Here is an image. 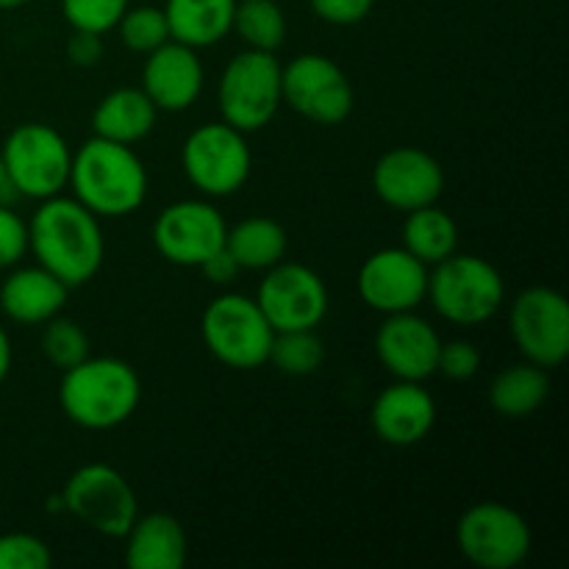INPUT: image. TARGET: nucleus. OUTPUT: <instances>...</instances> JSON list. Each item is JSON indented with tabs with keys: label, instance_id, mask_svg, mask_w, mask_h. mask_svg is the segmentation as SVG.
Here are the masks:
<instances>
[{
	"label": "nucleus",
	"instance_id": "b1692460",
	"mask_svg": "<svg viewBox=\"0 0 569 569\" xmlns=\"http://www.w3.org/2000/svg\"><path fill=\"white\" fill-rule=\"evenodd\" d=\"M550 398V370L522 359L500 370L489 383V406L506 420H526L537 415Z\"/></svg>",
	"mask_w": 569,
	"mask_h": 569
},
{
	"label": "nucleus",
	"instance_id": "412c9836",
	"mask_svg": "<svg viewBox=\"0 0 569 569\" xmlns=\"http://www.w3.org/2000/svg\"><path fill=\"white\" fill-rule=\"evenodd\" d=\"M122 542H126V565L131 569H181L187 565V531L167 511L137 515Z\"/></svg>",
	"mask_w": 569,
	"mask_h": 569
},
{
	"label": "nucleus",
	"instance_id": "ddd939ff",
	"mask_svg": "<svg viewBox=\"0 0 569 569\" xmlns=\"http://www.w3.org/2000/svg\"><path fill=\"white\" fill-rule=\"evenodd\" d=\"M228 222L209 198L176 200L153 220V248L176 267H200L226 244Z\"/></svg>",
	"mask_w": 569,
	"mask_h": 569
},
{
	"label": "nucleus",
	"instance_id": "a211bd4d",
	"mask_svg": "<svg viewBox=\"0 0 569 569\" xmlns=\"http://www.w3.org/2000/svg\"><path fill=\"white\" fill-rule=\"evenodd\" d=\"M206 70L200 61L198 50L189 44L167 39L161 48L150 50L144 56L142 67V92L153 100L159 111L181 114L192 109L198 98L203 94Z\"/></svg>",
	"mask_w": 569,
	"mask_h": 569
},
{
	"label": "nucleus",
	"instance_id": "9b49d317",
	"mask_svg": "<svg viewBox=\"0 0 569 569\" xmlns=\"http://www.w3.org/2000/svg\"><path fill=\"white\" fill-rule=\"evenodd\" d=\"M281 100L315 126H339L356 103L348 72L322 53L295 56L281 67Z\"/></svg>",
	"mask_w": 569,
	"mask_h": 569
},
{
	"label": "nucleus",
	"instance_id": "4468645a",
	"mask_svg": "<svg viewBox=\"0 0 569 569\" xmlns=\"http://www.w3.org/2000/svg\"><path fill=\"white\" fill-rule=\"evenodd\" d=\"M256 303L264 311L272 331L317 328L328 315V289L311 267L278 261L276 267L264 270Z\"/></svg>",
	"mask_w": 569,
	"mask_h": 569
},
{
	"label": "nucleus",
	"instance_id": "bb28decb",
	"mask_svg": "<svg viewBox=\"0 0 569 569\" xmlns=\"http://www.w3.org/2000/svg\"><path fill=\"white\" fill-rule=\"evenodd\" d=\"M231 31L244 48L278 53L287 39V14L276 0H237Z\"/></svg>",
	"mask_w": 569,
	"mask_h": 569
},
{
	"label": "nucleus",
	"instance_id": "4c0bfd02",
	"mask_svg": "<svg viewBox=\"0 0 569 569\" xmlns=\"http://www.w3.org/2000/svg\"><path fill=\"white\" fill-rule=\"evenodd\" d=\"M11 361H14V350H11V339L6 333V328L0 326V383L6 381L11 370Z\"/></svg>",
	"mask_w": 569,
	"mask_h": 569
},
{
	"label": "nucleus",
	"instance_id": "f03ea898",
	"mask_svg": "<svg viewBox=\"0 0 569 569\" xmlns=\"http://www.w3.org/2000/svg\"><path fill=\"white\" fill-rule=\"evenodd\" d=\"M142 400L139 372L117 356H87L61 372L59 406L83 431H111L133 417Z\"/></svg>",
	"mask_w": 569,
	"mask_h": 569
},
{
	"label": "nucleus",
	"instance_id": "aec40b11",
	"mask_svg": "<svg viewBox=\"0 0 569 569\" xmlns=\"http://www.w3.org/2000/svg\"><path fill=\"white\" fill-rule=\"evenodd\" d=\"M70 298V287L44 270L42 264L11 267L0 283V309L17 326H44L61 315Z\"/></svg>",
	"mask_w": 569,
	"mask_h": 569
},
{
	"label": "nucleus",
	"instance_id": "72a5a7b5",
	"mask_svg": "<svg viewBox=\"0 0 569 569\" xmlns=\"http://www.w3.org/2000/svg\"><path fill=\"white\" fill-rule=\"evenodd\" d=\"M28 253V222L0 203V270H11Z\"/></svg>",
	"mask_w": 569,
	"mask_h": 569
},
{
	"label": "nucleus",
	"instance_id": "e433bc0d",
	"mask_svg": "<svg viewBox=\"0 0 569 569\" xmlns=\"http://www.w3.org/2000/svg\"><path fill=\"white\" fill-rule=\"evenodd\" d=\"M200 272H203V278L209 283H214V287H228V283L233 281V278L239 276V267H237V261L231 259V253H228L226 250V244H222L220 250H217L214 256H209V259L203 261V264L198 267Z\"/></svg>",
	"mask_w": 569,
	"mask_h": 569
},
{
	"label": "nucleus",
	"instance_id": "dca6fc26",
	"mask_svg": "<svg viewBox=\"0 0 569 569\" xmlns=\"http://www.w3.org/2000/svg\"><path fill=\"white\" fill-rule=\"evenodd\" d=\"M372 189L383 206L409 214L422 206L439 203L445 192V170L428 150L400 144L376 161Z\"/></svg>",
	"mask_w": 569,
	"mask_h": 569
},
{
	"label": "nucleus",
	"instance_id": "f8f14e48",
	"mask_svg": "<svg viewBox=\"0 0 569 569\" xmlns=\"http://www.w3.org/2000/svg\"><path fill=\"white\" fill-rule=\"evenodd\" d=\"M515 348L531 365L556 370L569 356V303L559 289L528 287L509 309Z\"/></svg>",
	"mask_w": 569,
	"mask_h": 569
},
{
	"label": "nucleus",
	"instance_id": "6e6552de",
	"mask_svg": "<svg viewBox=\"0 0 569 569\" xmlns=\"http://www.w3.org/2000/svg\"><path fill=\"white\" fill-rule=\"evenodd\" d=\"M181 170L187 181L209 200L239 192L253 170L248 133L222 120L203 122L183 139Z\"/></svg>",
	"mask_w": 569,
	"mask_h": 569
},
{
	"label": "nucleus",
	"instance_id": "473e14b6",
	"mask_svg": "<svg viewBox=\"0 0 569 569\" xmlns=\"http://www.w3.org/2000/svg\"><path fill=\"white\" fill-rule=\"evenodd\" d=\"M481 370V350L470 339H450L442 342L437 359V372L448 381H470Z\"/></svg>",
	"mask_w": 569,
	"mask_h": 569
},
{
	"label": "nucleus",
	"instance_id": "f257e3e1",
	"mask_svg": "<svg viewBox=\"0 0 569 569\" xmlns=\"http://www.w3.org/2000/svg\"><path fill=\"white\" fill-rule=\"evenodd\" d=\"M28 253L70 289L83 287L98 276L106 259L100 217L72 194L39 200V209L28 220Z\"/></svg>",
	"mask_w": 569,
	"mask_h": 569
},
{
	"label": "nucleus",
	"instance_id": "0eeeda50",
	"mask_svg": "<svg viewBox=\"0 0 569 569\" xmlns=\"http://www.w3.org/2000/svg\"><path fill=\"white\" fill-rule=\"evenodd\" d=\"M222 122L242 133L261 131L281 109V61L276 53L244 48L233 56L217 83Z\"/></svg>",
	"mask_w": 569,
	"mask_h": 569
},
{
	"label": "nucleus",
	"instance_id": "58836bf2",
	"mask_svg": "<svg viewBox=\"0 0 569 569\" xmlns=\"http://www.w3.org/2000/svg\"><path fill=\"white\" fill-rule=\"evenodd\" d=\"M26 3H31V0H0V11H14Z\"/></svg>",
	"mask_w": 569,
	"mask_h": 569
},
{
	"label": "nucleus",
	"instance_id": "39448f33",
	"mask_svg": "<svg viewBox=\"0 0 569 569\" xmlns=\"http://www.w3.org/2000/svg\"><path fill=\"white\" fill-rule=\"evenodd\" d=\"M6 183L20 198L48 200L67 189L72 148L48 122H22L0 144Z\"/></svg>",
	"mask_w": 569,
	"mask_h": 569
},
{
	"label": "nucleus",
	"instance_id": "7c9ffc66",
	"mask_svg": "<svg viewBox=\"0 0 569 569\" xmlns=\"http://www.w3.org/2000/svg\"><path fill=\"white\" fill-rule=\"evenodd\" d=\"M131 0H61V14L72 31L109 33L126 14Z\"/></svg>",
	"mask_w": 569,
	"mask_h": 569
},
{
	"label": "nucleus",
	"instance_id": "7ed1b4c3",
	"mask_svg": "<svg viewBox=\"0 0 569 569\" xmlns=\"http://www.w3.org/2000/svg\"><path fill=\"white\" fill-rule=\"evenodd\" d=\"M67 187L94 217L117 220L133 214L144 203L148 170L131 144L109 142L92 133V139L72 153Z\"/></svg>",
	"mask_w": 569,
	"mask_h": 569
},
{
	"label": "nucleus",
	"instance_id": "6ab92c4d",
	"mask_svg": "<svg viewBox=\"0 0 569 569\" xmlns=\"http://www.w3.org/2000/svg\"><path fill=\"white\" fill-rule=\"evenodd\" d=\"M370 426L392 448L420 445L437 426V400L420 381H392L372 400Z\"/></svg>",
	"mask_w": 569,
	"mask_h": 569
},
{
	"label": "nucleus",
	"instance_id": "4be33fe9",
	"mask_svg": "<svg viewBox=\"0 0 569 569\" xmlns=\"http://www.w3.org/2000/svg\"><path fill=\"white\" fill-rule=\"evenodd\" d=\"M159 109L142 87L111 89L92 111V133L120 144H137L156 128Z\"/></svg>",
	"mask_w": 569,
	"mask_h": 569
},
{
	"label": "nucleus",
	"instance_id": "9d476101",
	"mask_svg": "<svg viewBox=\"0 0 569 569\" xmlns=\"http://www.w3.org/2000/svg\"><path fill=\"white\" fill-rule=\"evenodd\" d=\"M456 545L472 567L515 569L531 556L533 533L520 511L498 500H483L459 517Z\"/></svg>",
	"mask_w": 569,
	"mask_h": 569
},
{
	"label": "nucleus",
	"instance_id": "ea45409f",
	"mask_svg": "<svg viewBox=\"0 0 569 569\" xmlns=\"http://www.w3.org/2000/svg\"><path fill=\"white\" fill-rule=\"evenodd\" d=\"M3 189H9V183H6V172H3V159H0V192Z\"/></svg>",
	"mask_w": 569,
	"mask_h": 569
},
{
	"label": "nucleus",
	"instance_id": "393cba45",
	"mask_svg": "<svg viewBox=\"0 0 569 569\" xmlns=\"http://www.w3.org/2000/svg\"><path fill=\"white\" fill-rule=\"evenodd\" d=\"M289 248L287 228L272 217H244L237 226H228L226 250L239 270L264 272L283 261Z\"/></svg>",
	"mask_w": 569,
	"mask_h": 569
},
{
	"label": "nucleus",
	"instance_id": "f3484780",
	"mask_svg": "<svg viewBox=\"0 0 569 569\" xmlns=\"http://www.w3.org/2000/svg\"><path fill=\"white\" fill-rule=\"evenodd\" d=\"M442 337L417 311L387 315L376 331V356L395 381H420L437 376Z\"/></svg>",
	"mask_w": 569,
	"mask_h": 569
},
{
	"label": "nucleus",
	"instance_id": "2f4dec72",
	"mask_svg": "<svg viewBox=\"0 0 569 569\" xmlns=\"http://www.w3.org/2000/svg\"><path fill=\"white\" fill-rule=\"evenodd\" d=\"M50 565L53 553L37 533H0V569H48Z\"/></svg>",
	"mask_w": 569,
	"mask_h": 569
},
{
	"label": "nucleus",
	"instance_id": "f704fd0d",
	"mask_svg": "<svg viewBox=\"0 0 569 569\" xmlns=\"http://www.w3.org/2000/svg\"><path fill=\"white\" fill-rule=\"evenodd\" d=\"M311 11L328 26H359L372 14L376 0H309Z\"/></svg>",
	"mask_w": 569,
	"mask_h": 569
},
{
	"label": "nucleus",
	"instance_id": "cd10ccee",
	"mask_svg": "<svg viewBox=\"0 0 569 569\" xmlns=\"http://www.w3.org/2000/svg\"><path fill=\"white\" fill-rule=\"evenodd\" d=\"M326 361V345L317 337V328H298V331H276L270 345L267 365L289 378H309Z\"/></svg>",
	"mask_w": 569,
	"mask_h": 569
},
{
	"label": "nucleus",
	"instance_id": "2eb2a0df",
	"mask_svg": "<svg viewBox=\"0 0 569 569\" xmlns=\"http://www.w3.org/2000/svg\"><path fill=\"white\" fill-rule=\"evenodd\" d=\"M428 270L420 259L400 248H381L365 259L356 276V292L378 315H403L426 303Z\"/></svg>",
	"mask_w": 569,
	"mask_h": 569
},
{
	"label": "nucleus",
	"instance_id": "423d86ee",
	"mask_svg": "<svg viewBox=\"0 0 569 569\" xmlns=\"http://www.w3.org/2000/svg\"><path fill=\"white\" fill-rule=\"evenodd\" d=\"M276 331L256 298L226 292L209 300L200 317V339L211 359L231 370H256L267 365Z\"/></svg>",
	"mask_w": 569,
	"mask_h": 569
},
{
	"label": "nucleus",
	"instance_id": "1a4fd4ad",
	"mask_svg": "<svg viewBox=\"0 0 569 569\" xmlns=\"http://www.w3.org/2000/svg\"><path fill=\"white\" fill-rule=\"evenodd\" d=\"M61 506L89 531L109 539H122L139 515V500L131 481L109 465H83L67 478Z\"/></svg>",
	"mask_w": 569,
	"mask_h": 569
},
{
	"label": "nucleus",
	"instance_id": "c756f323",
	"mask_svg": "<svg viewBox=\"0 0 569 569\" xmlns=\"http://www.w3.org/2000/svg\"><path fill=\"white\" fill-rule=\"evenodd\" d=\"M42 353L48 365H53L56 370H70V367H76L78 361L89 356L87 331L76 320H70V317L56 315L53 320L44 322Z\"/></svg>",
	"mask_w": 569,
	"mask_h": 569
},
{
	"label": "nucleus",
	"instance_id": "a878e982",
	"mask_svg": "<svg viewBox=\"0 0 569 569\" xmlns=\"http://www.w3.org/2000/svg\"><path fill=\"white\" fill-rule=\"evenodd\" d=\"M400 237H403V248L428 267L439 264L459 250V226L437 203L409 211Z\"/></svg>",
	"mask_w": 569,
	"mask_h": 569
},
{
	"label": "nucleus",
	"instance_id": "5701e85b",
	"mask_svg": "<svg viewBox=\"0 0 569 569\" xmlns=\"http://www.w3.org/2000/svg\"><path fill=\"white\" fill-rule=\"evenodd\" d=\"M161 9L170 26V39L200 50L231 33L237 0H167Z\"/></svg>",
	"mask_w": 569,
	"mask_h": 569
},
{
	"label": "nucleus",
	"instance_id": "c9c22d12",
	"mask_svg": "<svg viewBox=\"0 0 569 569\" xmlns=\"http://www.w3.org/2000/svg\"><path fill=\"white\" fill-rule=\"evenodd\" d=\"M103 37L100 33L89 31H72L70 42H67V59L76 67H94L100 59H103Z\"/></svg>",
	"mask_w": 569,
	"mask_h": 569
},
{
	"label": "nucleus",
	"instance_id": "c85d7f7f",
	"mask_svg": "<svg viewBox=\"0 0 569 569\" xmlns=\"http://www.w3.org/2000/svg\"><path fill=\"white\" fill-rule=\"evenodd\" d=\"M120 33V42L131 53L148 56L150 50L161 48L170 39V26L161 6H128L126 14L114 26Z\"/></svg>",
	"mask_w": 569,
	"mask_h": 569
},
{
	"label": "nucleus",
	"instance_id": "20e7f679",
	"mask_svg": "<svg viewBox=\"0 0 569 569\" xmlns=\"http://www.w3.org/2000/svg\"><path fill=\"white\" fill-rule=\"evenodd\" d=\"M426 300L450 326H483L503 309L506 281L492 261L456 250L428 270Z\"/></svg>",
	"mask_w": 569,
	"mask_h": 569
}]
</instances>
